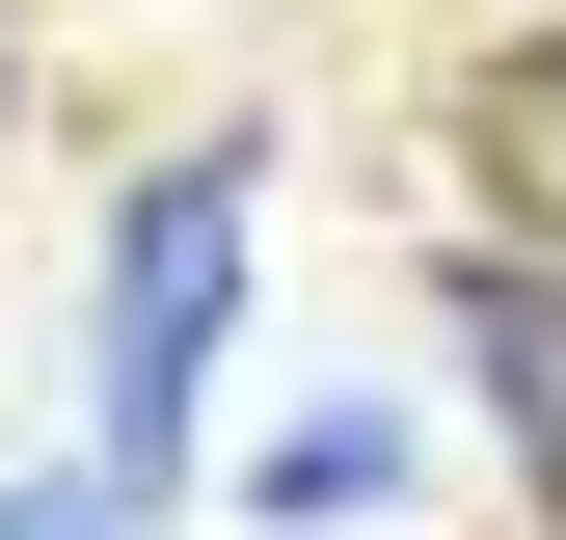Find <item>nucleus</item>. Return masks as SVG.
<instances>
[{"label":"nucleus","mask_w":566,"mask_h":540,"mask_svg":"<svg viewBox=\"0 0 566 540\" xmlns=\"http://www.w3.org/2000/svg\"><path fill=\"white\" fill-rule=\"evenodd\" d=\"M432 324L485 352V405H513V487L566 513V243L513 217V243H432Z\"/></svg>","instance_id":"nucleus-2"},{"label":"nucleus","mask_w":566,"mask_h":540,"mask_svg":"<svg viewBox=\"0 0 566 540\" xmlns=\"http://www.w3.org/2000/svg\"><path fill=\"white\" fill-rule=\"evenodd\" d=\"M243 135H189V163H135V217H108V324H82V352H108V487L135 513H163L189 487V405H217V324H243Z\"/></svg>","instance_id":"nucleus-1"},{"label":"nucleus","mask_w":566,"mask_h":540,"mask_svg":"<svg viewBox=\"0 0 566 540\" xmlns=\"http://www.w3.org/2000/svg\"><path fill=\"white\" fill-rule=\"evenodd\" d=\"M0 540H135V487H108V459H54V487H0Z\"/></svg>","instance_id":"nucleus-4"},{"label":"nucleus","mask_w":566,"mask_h":540,"mask_svg":"<svg viewBox=\"0 0 566 540\" xmlns=\"http://www.w3.org/2000/svg\"><path fill=\"white\" fill-rule=\"evenodd\" d=\"M405 487H432V433H405L378 378H350V405H297V433L243 459V513H270V540H350V513H405Z\"/></svg>","instance_id":"nucleus-3"},{"label":"nucleus","mask_w":566,"mask_h":540,"mask_svg":"<svg viewBox=\"0 0 566 540\" xmlns=\"http://www.w3.org/2000/svg\"><path fill=\"white\" fill-rule=\"evenodd\" d=\"M539 540H566V513H539Z\"/></svg>","instance_id":"nucleus-5"}]
</instances>
